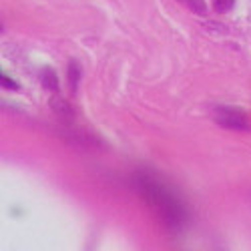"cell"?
Here are the masks:
<instances>
[{
	"mask_svg": "<svg viewBox=\"0 0 251 251\" xmlns=\"http://www.w3.org/2000/svg\"><path fill=\"white\" fill-rule=\"evenodd\" d=\"M133 185L169 231H181L187 225L189 219L187 205L167 181L159 179L155 173L139 171L133 177Z\"/></svg>",
	"mask_w": 251,
	"mask_h": 251,
	"instance_id": "6da1fadb",
	"label": "cell"
},
{
	"mask_svg": "<svg viewBox=\"0 0 251 251\" xmlns=\"http://www.w3.org/2000/svg\"><path fill=\"white\" fill-rule=\"evenodd\" d=\"M213 119L225 129H231V131H247L251 129L249 119L243 111L235 109V107H217L213 111Z\"/></svg>",
	"mask_w": 251,
	"mask_h": 251,
	"instance_id": "7a4b0ae2",
	"label": "cell"
},
{
	"mask_svg": "<svg viewBox=\"0 0 251 251\" xmlns=\"http://www.w3.org/2000/svg\"><path fill=\"white\" fill-rule=\"evenodd\" d=\"M50 109H52V113L56 117H60L62 121H67V123H71L73 117H75V109L71 107V102L65 100L62 97H52L50 99Z\"/></svg>",
	"mask_w": 251,
	"mask_h": 251,
	"instance_id": "3957f363",
	"label": "cell"
},
{
	"mask_svg": "<svg viewBox=\"0 0 251 251\" xmlns=\"http://www.w3.org/2000/svg\"><path fill=\"white\" fill-rule=\"evenodd\" d=\"M71 135H67V141L76 145V147H99V141L91 135V133H82V131H69Z\"/></svg>",
	"mask_w": 251,
	"mask_h": 251,
	"instance_id": "277c9868",
	"label": "cell"
},
{
	"mask_svg": "<svg viewBox=\"0 0 251 251\" xmlns=\"http://www.w3.org/2000/svg\"><path fill=\"white\" fill-rule=\"evenodd\" d=\"M67 80H69L71 91L76 93L78 82H80V67L76 65L75 60H71V62H69V67H67Z\"/></svg>",
	"mask_w": 251,
	"mask_h": 251,
	"instance_id": "5b68a950",
	"label": "cell"
},
{
	"mask_svg": "<svg viewBox=\"0 0 251 251\" xmlns=\"http://www.w3.org/2000/svg\"><path fill=\"white\" fill-rule=\"evenodd\" d=\"M40 82L45 85V89L58 93V76L54 75L52 69H43V73H40Z\"/></svg>",
	"mask_w": 251,
	"mask_h": 251,
	"instance_id": "8992f818",
	"label": "cell"
},
{
	"mask_svg": "<svg viewBox=\"0 0 251 251\" xmlns=\"http://www.w3.org/2000/svg\"><path fill=\"white\" fill-rule=\"evenodd\" d=\"M211 2H213V8L217 12H221V14L229 12V10L235 6V0H211Z\"/></svg>",
	"mask_w": 251,
	"mask_h": 251,
	"instance_id": "52a82bcc",
	"label": "cell"
},
{
	"mask_svg": "<svg viewBox=\"0 0 251 251\" xmlns=\"http://www.w3.org/2000/svg\"><path fill=\"white\" fill-rule=\"evenodd\" d=\"M181 2H185L193 12H199V14H205V10H207V6H205L203 0H181Z\"/></svg>",
	"mask_w": 251,
	"mask_h": 251,
	"instance_id": "ba28073f",
	"label": "cell"
},
{
	"mask_svg": "<svg viewBox=\"0 0 251 251\" xmlns=\"http://www.w3.org/2000/svg\"><path fill=\"white\" fill-rule=\"evenodd\" d=\"M0 82H2V87H6V89H12V91H16V89H18L16 82H14V80H12L8 75H4V73L0 75Z\"/></svg>",
	"mask_w": 251,
	"mask_h": 251,
	"instance_id": "9c48e42d",
	"label": "cell"
}]
</instances>
